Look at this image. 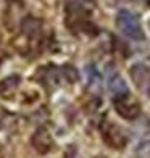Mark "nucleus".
Segmentation results:
<instances>
[{
    "label": "nucleus",
    "instance_id": "1",
    "mask_svg": "<svg viewBox=\"0 0 150 158\" xmlns=\"http://www.w3.org/2000/svg\"><path fill=\"white\" fill-rule=\"evenodd\" d=\"M95 8L94 0H68L66 2V26L74 32L97 35V26L89 19Z\"/></svg>",
    "mask_w": 150,
    "mask_h": 158
},
{
    "label": "nucleus",
    "instance_id": "2",
    "mask_svg": "<svg viewBox=\"0 0 150 158\" xmlns=\"http://www.w3.org/2000/svg\"><path fill=\"white\" fill-rule=\"evenodd\" d=\"M115 23H116L118 31L123 35H126V37H129L132 40H142L144 39V31H142L139 16L135 15V13H132L129 10H119Z\"/></svg>",
    "mask_w": 150,
    "mask_h": 158
},
{
    "label": "nucleus",
    "instance_id": "3",
    "mask_svg": "<svg viewBox=\"0 0 150 158\" xmlns=\"http://www.w3.org/2000/svg\"><path fill=\"white\" fill-rule=\"evenodd\" d=\"M100 132H102L103 142L111 148L123 150L127 145V134L124 132V129L111 121H103L100 126Z\"/></svg>",
    "mask_w": 150,
    "mask_h": 158
},
{
    "label": "nucleus",
    "instance_id": "4",
    "mask_svg": "<svg viewBox=\"0 0 150 158\" xmlns=\"http://www.w3.org/2000/svg\"><path fill=\"white\" fill-rule=\"evenodd\" d=\"M113 106H115V110L119 116L127 121L139 118L140 114V103L135 98H132L131 94L119 97V98H113Z\"/></svg>",
    "mask_w": 150,
    "mask_h": 158
},
{
    "label": "nucleus",
    "instance_id": "5",
    "mask_svg": "<svg viewBox=\"0 0 150 158\" xmlns=\"http://www.w3.org/2000/svg\"><path fill=\"white\" fill-rule=\"evenodd\" d=\"M129 76L135 87L150 97V68L144 63H135L129 69Z\"/></svg>",
    "mask_w": 150,
    "mask_h": 158
},
{
    "label": "nucleus",
    "instance_id": "6",
    "mask_svg": "<svg viewBox=\"0 0 150 158\" xmlns=\"http://www.w3.org/2000/svg\"><path fill=\"white\" fill-rule=\"evenodd\" d=\"M31 145L34 147V150L40 155L48 153L53 148V137L47 127H39L37 131L32 134L31 137Z\"/></svg>",
    "mask_w": 150,
    "mask_h": 158
},
{
    "label": "nucleus",
    "instance_id": "7",
    "mask_svg": "<svg viewBox=\"0 0 150 158\" xmlns=\"http://www.w3.org/2000/svg\"><path fill=\"white\" fill-rule=\"evenodd\" d=\"M108 90L111 92L113 98H119L129 94V89L124 82V79L121 77L118 73H111L108 77Z\"/></svg>",
    "mask_w": 150,
    "mask_h": 158
},
{
    "label": "nucleus",
    "instance_id": "8",
    "mask_svg": "<svg viewBox=\"0 0 150 158\" xmlns=\"http://www.w3.org/2000/svg\"><path fill=\"white\" fill-rule=\"evenodd\" d=\"M18 82H19V77L18 76H10V77L3 79V81L0 82V94L5 95V97L10 95L11 92L18 87Z\"/></svg>",
    "mask_w": 150,
    "mask_h": 158
},
{
    "label": "nucleus",
    "instance_id": "9",
    "mask_svg": "<svg viewBox=\"0 0 150 158\" xmlns=\"http://www.w3.org/2000/svg\"><path fill=\"white\" fill-rule=\"evenodd\" d=\"M23 32L26 35H31V34H35V32H40V24L37 19L34 18H26L24 23H23Z\"/></svg>",
    "mask_w": 150,
    "mask_h": 158
},
{
    "label": "nucleus",
    "instance_id": "10",
    "mask_svg": "<svg viewBox=\"0 0 150 158\" xmlns=\"http://www.w3.org/2000/svg\"><path fill=\"white\" fill-rule=\"evenodd\" d=\"M148 26H150V23H148Z\"/></svg>",
    "mask_w": 150,
    "mask_h": 158
}]
</instances>
